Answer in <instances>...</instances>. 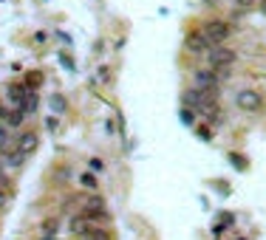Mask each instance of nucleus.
I'll return each instance as SVG.
<instances>
[{
	"mask_svg": "<svg viewBox=\"0 0 266 240\" xmlns=\"http://www.w3.org/2000/svg\"><path fill=\"white\" fill-rule=\"evenodd\" d=\"M88 167H91V172H102L105 170V161H102V158H91Z\"/></svg>",
	"mask_w": 266,
	"mask_h": 240,
	"instance_id": "19",
	"label": "nucleus"
},
{
	"mask_svg": "<svg viewBox=\"0 0 266 240\" xmlns=\"http://www.w3.org/2000/svg\"><path fill=\"white\" fill-rule=\"evenodd\" d=\"M195 133L204 138V141H213V130L207 127V124H198V127H195Z\"/></svg>",
	"mask_w": 266,
	"mask_h": 240,
	"instance_id": "17",
	"label": "nucleus"
},
{
	"mask_svg": "<svg viewBox=\"0 0 266 240\" xmlns=\"http://www.w3.org/2000/svg\"><path fill=\"white\" fill-rule=\"evenodd\" d=\"M201 31H204V37L210 40V45H224L232 34V28H230L227 20H207Z\"/></svg>",
	"mask_w": 266,
	"mask_h": 240,
	"instance_id": "2",
	"label": "nucleus"
},
{
	"mask_svg": "<svg viewBox=\"0 0 266 240\" xmlns=\"http://www.w3.org/2000/svg\"><path fill=\"white\" fill-rule=\"evenodd\" d=\"M37 240H57V238H37Z\"/></svg>",
	"mask_w": 266,
	"mask_h": 240,
	"instance_id": "27",
	"label": "nucleus"
},
{
	"mask_svg": "<svg viewBox=\"0 0 266 240\" xmlns=\"http://www.w3.org/2000/svg\"><path fill=\"white\" fill-rule=\"evenodd\" d=\"M258 6H261V11H264V14H266V0H261V3H258Z\"/></svg>",
	"mask_w": 266,
	"mask_h": 240,
	"instance_id": "26",
	"label": "nucleus"
},
{
	"mask_svg": "<svg viewBox=\"0 0 266 240\" xmlns=\"http://www.w3.org/2000/svg\"><path fill=\"white\" fill-rule=\"evenodd\" d=\"M57 232H60V221L57 218H45L40 223V238H57Z\"/></svg>",
	"mask_w": 266,
	"mask_h": 240,
	"instance_id": "11",
	"label": "nucleus"
},
{
	"mask_svg": "<svg viewBox=\"0 0 266 240\" xmlns=\"http://www.w3.org/2000/svg\"><path fill=\"white\" fill-rule=\"evenodd\" d=\"M80 187H82V189H88V192H97V189H99V181H97V175L85 170V172H82V175H80Z\"/></svg>",
	"mask_w": 266,
	"mask_h": 240,
	"instance_id": "13",
	"label": "nucleus"
},
{
	"mask_svg": "<svg viewBox=\"0 0 266 240\" xmlns=\"http://www.w3.org/2000/svg\"><path fill=\"white\" fill-rule=\"evenodd\" d=\"M241 240H247V238H241Z\"/></svg>",
	"mask_w": 266,
	"mask_h": 240,
	"instance_id": "28",
	"label": "nucleus"
},
{
	"mask_svg": "<svg viewBox=\"0 0 266 240\" xmlns=\"http://www.w3.org/2000/svg\"><path fill=\"white\" fill-rule=\"evenodd\" d=\"M184 48H187L190 54H198V57L204 54V57H207V51H210L213 45H210V40L204 37V31L198 28V31H187V37H184Z\"/></svg>",
	"mask_w": 266,
	"mask_h": 240,
	"instance_id": "5",
	"label": "nucleus"
},
{
	"mask_svg": "<svg viewBox=\"0 0 266 240\" xmlns=\"http://www.w3.org/2000/svg\"><path fill=\"white\" fill-rule=\"evenodd\" d=\"M51 108L57 113H65V99H62V96H51Z\"/></svg>",
	"mask_w": 266,
	"mask_h": 240,
	"instance_id": "18",
	"label": "nucleus"
},
{
	"mask_svg": "<svg viewBox=\"0 0 266 240\" xmlns=\"http://www.w3.org/2000/svg\"><path fill=\"white\" fill-rule=\"evenodd\" d=\"M26 94H28V88L23 82H9V88H6V99H9L11 108H23Z\"/></svg>",
	"mask_w": 266,
	"mask_h": 240,
	"instance_id": "8",
	"label": "nucleus"
},
{
	"mask_svg": "<svg viewBox=\"0 0 266 240\" xmlns=\"http://www.w3.org/2000/svg\"><path fill=\"white\" fill-rule=\"evenodd\" d=\"M255 3H258V0H235V6H238V9H244V11H247V9H252Z\"/></svg>",
	"mask_w": 266,
	"mask_h": 240,
	"instance_id": "21",
	"label": "nucleus"
},
{
	"mask_svg": "<svg viewBox=\"0 0 266 240\" xmlns=\"http://www.w3.org/2000/svg\"><path fill=\"white\" fill-rule=\"evenodd\" d=\"M6 116H9V108H6V105H0V121H6Z\"/></svg>",
	"mask_w": 266,
	"mask_h": 240,
	"instance_id": "25",
	"label": "nucleus"
},
{
	"mask_svg": "<svg viewBox=\"0 0 266 240\" xmlns=\"http://www.w3.org/2000/svg\"><path fill=\"white\" fill-rule=\"evenodd\" d=\"M6 204H9V192L0 189V209H6Z\"/></svg>",
	"mask_w": 266,
	"mask_h": 240,
	"instance_id": "24",
	"label": "nucleus"
},
{
	"mask_svg": "<svg viewBox=\"0 0 266 240\" xmlns=\"http://www.w3.org/2000/svg\"><path fill=\"white\" fill-rule=\"evenodd\" d=\"M11 136H9V127H6V124H3V127H0V153H6V150H11Z\"/></svg>",
	"mask_w": 266,
	"mask_h": 240,
	"instance_id": "15",
	"label": "nucleus"
},
{
	"mask_svg": "<svg viewBox=\"0 0 266 240\" xmlns=\"http://www.w3.org/2000/svg\"><path fill=\"white\" fill-rule=\"evenodd\" d=\"M45 121H48V130H51V133H54L57 127H60V119H57V116H48Z\"/></svg>",
	"mask_w": 266,
	"mask_h": 240,
	"instance_id": "23",
	"label": "nucleus"
},
{
	"mask_svg": "<svg viewBox=\"0 0 266 240\" xmlns=\"http://www.w3.org/2000/svg\"><path fill=\"white\" fill-rule=\"evenodd\" d=\"M193 79H195V88L204 91L210 102H215V96H218V77H215V71L213 68H198L193 74Z\"/></svg>",
	"mask_w": 266,
	"mask_h": 240,
	"instance_id": "3",
	"label": "nucleus"
},
{
	"mask_svg": "<svg viewBox=\"0 0 266 240\" xmlns=\"http://www.w3.org/2000/svg\"><path fill=\"white\" fill-rule=\"evenodd\" d=\"M230 161H232V167H235V170H247V158H244V155L230 153Z\"/></svg>",
	"mask_w": 266,
	"mask_h": 240,
	"instance_id": "16",
	"label": "nucleus"
},
{
	"mask_svg": "<svg viewBox=\"0 0 266 240\" xmlns=\"http://www.w3.org/2000/svg\"><path fill=\"white\" fill-rule=\"evenodd\" d=\"M235 105L244 113H261L264 111V96L258 94V91H252V88H241L238 94H235Z\"/></svg>",
	"mask_w": 266,
	"mask_h": 240,
	"instance_id": "4",
	"label": "nucleus"
},
{
	"mask_svg": "<svg viewBox=\"0 0 266 240\" xmlns=\"http://www.w3.org/2000/svg\"><path fill=\"white\" fill-rule=\"evenodd\" d=\"M235 60H238V54L232 51V48H227V45H213V48L207 51V65H210L213 71L232 68V65H235Z\"/></svg>",
	"mask_w": 266,
	"mask_h": 240,
	"instance_id": "1",
	"label": "nucleus"
},
{
	"mask_svg": "<svg viewBox=\"0 0 266 240\" xmlns=\"http://www.w3.org/2000/svg\"><path fill=\"white\" fill-rule=\"evenodd\" d=\"M181 119H184V124H193V121H195V111H190V108H181Z\"/></svg>",
	"mask_w": 266,
	"mask_h": 240,
	"instance_id": "20",
	"label": "nucleus"
},
{
	"mask_svg": "<svg viewBox=\"0 0 266 240\" xmlns=\"http://www.w3.org/2000/svg\"><path fill=\"white\" fill-rule=\"evenodd\" d=\"M82 240H111V232H108V229H97V226H94V229H91Z\"/></svg>",
	"mask_w": 266,
	"mask_h": 240,
	"instance_id": "14",
	"label": "nucleus"
},
{
	"mask_svg": "<svg viewBox=\"0 0 266 240\" xmlns=\"http://www.w3.org/2000/svg\"><path fill=\"white\" fill-rule=\"evenodd\" d=\"M91 229H94V223H91L82 212L71 215V221H68V232H71L74 238H85V235H88Z\"/></svg>",
	"mask_w": 266,
	"mask_h": 240,
	"instance_id": "7",
	"label": "nucleus"
},
{
	"mask_svg": "<svg viewBox=\"0 0 266 240\" xmlns=\"http://www.w3.org/2000/svg\"><path fill=\"white\" fill-rule=\"evenodd\" d=\"M3 155H6V164H9L11 170H17V167H23V161H26V155L20 153L17 147H14V150H6Z\"/></svg>",
	"mask_w": 266,
	"mask_h": 240,
	"instance_id": "12",
	"label": "nucleus"
},
{
	"mask_svg": "<svg viewBox=\"0 0 266 240\" xmlns=\"http://www.w3.org/2000/svg\"><path fill=\"white\" fill-rule=\"evenodd\" d=\"M26 116H28V113L23 111V108H11V111H9V116H6V127H9V130L23 127V121H26Z\"/></svg>",
	"mask_w": 266,
	"mask_h": 240,
	"instance_id": "10",
	"label": "nucleus"
},
{
	"mask_svg": "<svg viewBox=\"0 0 266 240\" xmlns=\"http://www.w3.org/2000/svg\"><path fill=\"white\" fill-rule=\"evenodd\" d=\"M99 79H102V82H111V68H108V65L99 68Z\"/></svg>",
	"mask_w": 266,
	"mask_h": 240,
	"instance_id": "22",
	"label": "nucleus"
},
{
	"mask_svg": "<svg viewBox=\"0 0 266 240\" xmlns=\"http://www.w3.org/2000/svg\"><path fill=\"white\" fill-rule=\"evenodd\" d=\"M204 105H210V99H207V94L204 91H198V88H187L184 94H181V108H190V111H201Z\"/></svg>",
	"mask_w": 266,
	"mask_h": 240,
	"instance_id": "6",
	"label": "nucleus"
},
{
	"mask_svg": "<svg viewBox=\"0 0 266 240\" xmlns=\"http://www.w3.org/2000/svg\"><path fill=\"white\" fill-rule=\"evenodd\" d=\"M37 144H40V136H37L34 130H23L20 133V138H17V150L23 155H31L37 150Z\"/></svg>",
	"mask_w": 266,
	"mask_h": 240,
	"instance_id": "9",
	"label": "nucleus"
}]
</instances>
